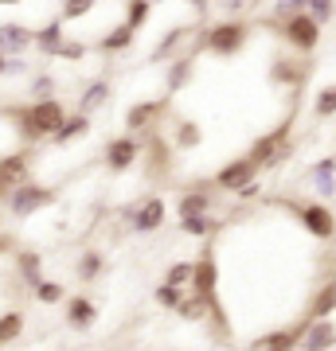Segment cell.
<instances>
[{
  "label": "cell",
  "instance_id": "836d02e7",
  "mask_svg": "<svg viewBox=\"0 0 336 351\" xmlns=\"http://www.w3.org/2000/svg\"><path fill=\"white\" fill-rule=\"evenodd\" d=\"M55 78L51 75H32V86H27V94H32V101H43V98H55Z\"/></svg>",
  "mask_w": 336,
  "mask_h": 351
},
{
  "label": "cell",
  "instance_id": "f35d334b",
  "mask_svg": "<svg viewBox=\"0 0 336 351\" xmlns=\"http://www.w3.org/2000/svg\"><path fill=\"white\" fill-rule=\"evenodd\" d=\"M153 297H157V304H161V308H168V313H172L176 304H180V297H184V289H176V285H164V281H161Z\"/></svg>",
  "mask_w": 336,
  "mask_h": 351
},
{
  "label": "cell",
  "instance_id": "d6986e66",
  "mask_svg": "<svg viewBox=\"0 0 336 351\" xmlns=\"http://www.w3.org/2000/svg\"><path fill=\"white\" fill-rule=\"evenodd\" d=\"M133 39H137V32H133L129 24H113L110 32L94 43V47H98L102 55H125V51L133 47Z\"/></svg>",
  "mask_w": 336,
  "mask_h": 351
},
{
  "label": "cell",
  "instance_id": "603a6c76",
  "mask_svg": "<svg viewBox=\"0 0 336 351\" xmlns=\"http://www.w3.org/2000/svg\"><path fill=\"white\" fill-rule=\"evenodd\" d=\"M336 313V281H324L317 293H313L309 308H305V320H324V316Z\"/></svg>",
  "mask_w": 336,
  "mask_h": 351
},
{
  "label": "cell",
  "instance_id": "3957f363",
  "mask_svg": "<svg viewBox=\"0 0 336 351\" xmlns=\"http://www.w3.org/2000/svg\"><path fill=\"white\" fill-rule=\"evenodd\" d=\"M247 156L258 164V168H274V164L289 160V156H293V145H289V125H278L274 133L258 137L254 145H250Z\"/></svg>",
  "mask_w": 336,
  "mask_h": 351
},
{
  "label": "cell",
  "instance_id": "1f68e13d",
  "mask_svg": "<svg viewBox=\"0 0 336 351\" xmlns=\"http://www.w3.org/2000/svg\"><path fill=\"white\" fill-rule=\"evenodd\" d=\"M180 230L192 234V239H208L212 230H219V223H215L212 215H196V219H180Z\"/></svg>",
  "mask_w": 336,
  "mask_h": 351
},
{
  "label": "cell",
  "instance_id": "ba28073f",
  "mask_svg": "<svg viewBox=\"0 0 336 351\" xmlns=\"http://www.w3.org/2000/svg\"><path fill=\"white\" fill-rule=\"evenodd\" d=\"M258 164L250 160V156H235V160H227L219 172H215V184L212 188H219V191H238L243 184H250V180H258Z\"/></svg>",
  "mask_w": 336,
  "mask_h": 351
},
{
  "label": "cell",
  "instance_id": "5bb4252c",
  "mask_svg": "<svg viewBox=\"0 0 336 351\" xmlns=\"http://www.w3.org/2000/svg\"><path fill=\"white\" fill-rule=\"evenodd\" d=\"M27 47H32V27L20 20L0 24V55H24Z\"/></svg>",
  "mask_w": 336,
  "mask_h": 351
},
{
  "label": "cell",
  "instance_id": "d4e9b609",
  "mask_svg": "<svg viewBox=\"0 0 336 351\" xmlns=\"http://www.w3.org/2000/svg\"><path fill=\"white\" fill-rule=\"evenodd\" d=\"M192 32H196V27H172V32H164L161 43L153 47V63H161V59H172L176 51H180V43H184V39H192Z\"/></svg>",
  "mask_w": 336,
  "mask_h": 351
},
{
  "label": "cell",
  "instance_id": "60d3db41",
  "mask_svg": "<svg viewBox=\"0 0 336 351\" xmlns=\"http://www.w3.org/2000/svg\"><path fill=\"white\" fill-rule=\"evenodd\" d=\"M305 12V0H274V16H278V24L286 20V16H298Z\"/></svg>",
  "mask_w": 336,
  "mask_h": 351
},
{
  "label": "cell",
  "instance_id": "4dcf8cb0",
  "mask_svg": "<svg viewBox=\"0 0 336 351\" xmlns=\"http://www.w3.org/2000/svg\"><path fill=\"white\" fill-rule=\"evenodd\" d=\"M32 293H36L39 304H63V301H67V289H63L59 281H43V277L32 285Z\"/></svg>",
  "mask_w": 336,
  "mask_h": 351
},
{
  "label": "cell",
  "instance_id": "d6a6232c",
  "mask_svg": "<svg viewBox=\"0 0 336 351\" xmlns=\"http://www.w3.org/2000/svg\"><path fill=\"white\" fill-rule=\"evenodd\" d=\"M305 16H313V20L324 27L336 16V0H305Z\"/></svg>",
  "mask_w": 336,
  "mask_h": 351
},
{
  "label": "cell",
  "instance_id": "7a4b0ae2",
  "mask_svg": "<svg viewBox=\"0 0 336 351\" xmlns=\"http://www.w3.org/2000/svg\"><path fill=\"white\" fill-rule=\"evenodd\" d=\"M47 203H55V191L36 184V180H24V184H16V188L4 195V207H8L12 219H27V215L43 211Z\"/></svg>",
  "mask_w": 336,
  "mask_h": 351
},
{
  "label": "cell",
  "instance_id": "b9f144b4",
  "mask_svg": "<svg viewBox=\"0 0 336 351\" xmlns=\"http://www.w3.org/2000/svg\"><path fill=\"white\" fill-rule=\"evenodd\" d=\"M32 66L24 63V55H8V63H4V78H20V75H27Z\"/></svg>",
  "mask_w": 336,
  "mask_h": 351
},
{
  "label": "cell",
  "instance_id": "7402d4cb",
  "mask_svg": "<svg viewBox=\"0 0 336 351\" xmlns=\"http://www.w3.org/2000/svg\"><path fill=\"white\" fill-rule=\"evenodd\" d=\"M90 129H94V125H90L87 113H67V117H63V125L51 133V141H55V145H71V141H82Z\"/></svg>",
  "mask_w": 336,
  "mask_h": 351
},
{
  "label": "cell",
  "instance_id": "e0dca14e",
  "mask_svg": "<svg viewBox=\"0 0 336 351\" xmlns=\"http://www.w3.org/2000/svg\"><path fill=\"white\" fill-rule=\"evenodd\" d=\"M309 184L317 195H324V199H333L336 195V156H324V160H317L309 168Z\"/></svg>",
  "mask_w": 336,
  "mask_h": 351
},
{
  "label": "cell",
  "instance_id": "7dc6e473",
  "mask_svg": "<svg viewBox=\"0 0 336 351\" xmlns=\"http://www.w3.org/2000/svg\"><path fill=\"white\" fill-rule=\"evenodd\" d=\"M0 226H4V215H0Z\"/></svg>",
  "mask_w": 336,
  "mask_h": 351
},
{
  "label": "cell",
  "instance_id": "30bf717a",
  "mask_svg": "<svg viewBox=\"0 0 336 351\" xmlns=\"http://www.w3.org/2000/svg\"><path fill=\"white\" fill-rule=\"evenodd\" d=\"M336 348V324L324 316V320H305L298 336V351H333Z\"/></svg>",
  "mask_w": 336,
  "mask_h": 351
},
{
  "label": "cell",
  "instance_id": "9c48e42d",
  "mask_svg": "<svg viewBox=\"0 0 336 351\" xmlns=\"http://www.w3.org/2000/svg\"><path fill=\"white\" fill-rule=\"evenodd\" d=\"M24 180H32V152H0V199Z\"/></svg>",
  "mask_w": 336,
  "mask_h": 351
},
{
  "label": "cell",
  "instance_id": "bcb514c9",
  "mask_svg": "<svg viewBox=\"0 0 336 351\" xmlns=\"http://www.w3.org/2000/svg\"><path fill=\"white\" fill-rule=\"evenodd\" d=\"M4 63H8V55H0V78H4Z\"/></svg>",
  "mask_w": 336,
  "mask_h": 351
},
{
  "label": "cell",
  "instance_id": "7c38bea8",
  "mask_svg": "<svg viewBox=\"0 0 336 351\" xmlns=\"http://www.w3.org/2000/svg\"><path fill=\"white\" fill-rule=\"evenodd\" d=\"M168 110V94L157 101H137V106H129V113H125V129L129 133H145V129L157 125V117Z\"/></svg>",
  "mask_w": 336,
  "mask_h": 351
},
{
  "label": "cell",
  "instance_id": "52a82bcc",
  "mask_svg": "<svg viewBox=\"0 0 336 351\" xmlns=\"http://www.w3.org/2000/svg\"><path fill=\"white\" fill-rule=\"evenodd\" d=\"M141 152H145V145H141L133 133H125V137H113V141H106V168L110 172H125V168H133V164L141 160Z\"/></svg>",
  "mask_w": 336,
  "mask_h": 351
},
{
  "label": "cell",
  "instance_id": "cb8c5ba5",
  "mask_svg": "<svg viewBox=\"0 0 336 351\" xmlns=\"http://www.w3.org/2000/svg\"><path fill=\"white\" fill-rule=\"evenodd\" d=\"M172 313H180V320H188V324H199V320H208V313H212V301H203L196 293H184Z\"/></svg>",
  "mask_w": 336,
  "mask_h": 351
},
{
  "label": "cell",
  "instance_id": "ab89813d",
  "mask_svg": "<svg viewBox=\"0 0 336 351\" xmlns=\"http://www.w3.org/2000/svg\"><path fill=\"white\" fill-rule=\"evenodd\" d=\"M176 141H180L184 149H192V145H199V141H203V133H199L196 121H180V125H176Z\"/></svg>",
  "mask_w": 336,
  "mask_h": 351
},
{
  "label": "cell",
  "instance_id": "9a60e30c",
  "mask_svg": "<svg viewBox=\"0 0 336 351\" xmlns=\"http://www.w3.org/2000/svg\"><path fill=\"white\" fill-rule=\"evenodd\" d=\"M63 39H67V32H63V20L55 16V20H47L43 27H36V32H32V47H36L43 59H55V51H59Z\"/></svg>",
  "mask_w": 336,
  "mask_h": 351
},
{
  "label": "cell",
  "instance_id": "4316f807",
  "mask_svg": "<svg viewBox=\"0 0 336 351\" xmlns=\"http://www.w3.org/2000/svg\"><path fill=\"white\" fill-rule=\"evenodd\" d=\"M270 78H274V82H286V86H301L305 63H298V59H278V63L270 66Z\"/></svg>",
  "mask_w": 336,
  "mask_h": 351
},
{
  "label": "cell",
  "instance_id": "8d00e7d4",
  "mask_svg": "<svg viewBox=\"0 0 336 351\" xmlns=\"http://www.w3.org/2000/svg\"><path fill=\"white\" fill-rule=\"evenodd\" d=\"M87 43H78V39H63L59 51H55V59H67V63H78V59H87Z\"/></svg>",
  "mask_w": 336,
  "mask_h": 351
},
{
  "label": "cell",
  "instance_id": "ee69618b",
  "mask_svg": "<svg viewBox=\"0 0 336 351\" xmlns=\"http://www.w3.org/2000/svg\"><path fill=\"white\" fill-rule=\"evenodd\" d=\"M188 4H192L199 16H208V8H212V0H188Z\"/></svg>",
  "mask_w": 336,
  "mask_h": 351
},
{
  "label": "cell",
  "instance_id": "6da1fadb",
  "mask_svg": "<svg viewBox=\"0 0 336 351\" xmlns=\"http://www.w3.org/2000/svg\"><path fill=\"white\" fill-rule=\"evenodd\" d=\"M247 39H250V27L238 16H227V20H219L212 27H199V36L192 39V47L212 51L219 59H231V55H238V51L247 47Z\"/></svg>",
  "mask_w": 336,
  "mask_h": 351
},
{
  "label": "cell",
  "instance_id": "484cf974",
  "mask_svg": "<svg viewBox=\"0 0 336 351\" xmlns=\"http://www.w3.org/2000/svg\"><path fill=\"white\" fill-rule=\"evenodd\" d=\"M20 336H24V313H20V308H8V313H0V348L16 343Z\"/></svg>",
  "mask_w": 336,
  "mask_h": 351
},
{
  "label": "cell",
  "instance_id": "f1b7e54d",
  "mask_svg": "<svg viewBox=\"0 0 336 351\" xmlns=\"http://www.w3.org/2000/svg\"><path fill=\"white\" fill-rule=\"evenodd\" d=\"M98 4H102V0H63L59 20H63V24H67V20H87V16L98 12Z\"/></svg>",
  "mask_w": 336,
  "mask_h": 351
},
{
  "label": "cell",
  "instance_id": "277c9868",
  "mask_svg": "<svg viewBox=\"0 0 336 351\" xmlns=\"http://www.w3.org/2000/svg\"><path fill=\"white\" fill-rule=\"evenodd\" d=\"M282 39H286L289 51L309 55V51H317V43H321V24H317L313 16H305V12L286 16V20H282Z\"/></svg>",
  "mask_w": 336,
  "mask_h": 351
},
{
  "label": "cell",
  "instance_id": "f6af8a7d",
  "mask_svg": "<svg viewBox=\"0 0 336 351\" xmlns=\"http://www.w3.org/2000/svg\"><path fill=\"white\" fill-rule=\"evenodd\" d=\"M0 4H4V8H16V4H24V0H0Z\"/></svg>",
  "mask_w": 336,
  "mask_h": 351
},
{
  "label": "cell",
  "instance_id": "e575fe53",
  "mask_svg": "<svg viewBox=\"0 0 336 351\" xmlns=\"http://www.w3.org/2000/svg\"><path fill=\"white\" fill-rule=\"evenodd\" d=\"M98 274H102V254L82 250V258H78V277H82V281H94Z\"/></svg>",
  "mask_w": 336,
  "mask_h": 351
},
{
  "label": "cell",
  "instance_id": "8fae6325",
  "mask_svg": "<svg viewBox=\"0 0 336 351\" xmlns=\"http://www.w3.org/2000/svg\"><path fill=\"white\" fill-rule=\"evenodd\" d=\"M188 289L196 297H203V301H215V293H219V265H215L212 254H203L199 262H192V281H188Z\"/></svg>",
  "mask_w": 336,
  "mask_h": 351
},
{
  "label": "cell",
  "instance_id": "83f0119b",
  "mask_svg": "<svg viewBox=\"0 0 336 351\" xmlns=\"http://www.w3.org/2000/svg\"><path fill=\"white\" fill-rule=\"evenodd\" d=\"M153 16V0H125V20L122 24H129L133 32H141V27L149 24Z\"/></svg>",
  "mask_w": 336,
  "mask_h": 351
},
{
  "label": "cell",
  "instance_id": "44dd1931",
  "mask_svg": "<svg viewBox=\"0 0 336 351\" xmlns=\"http://www.w3.org/2000/svg\"><path fill=\"white\" fill-rule=\"evenodd\" d=\"M110 94H113V86L106 82V78H94V82H87L82 86V94H78V113H94V110H102L106 101H110Z\"/></svg>",
  "mask_w": 336,
  "mask_h": 351
},
{
  "label": "cell",
  "instance_id": "8992f818",
  "mask_svg": "<svg viewBox=\"0 0 336 351\" xmlns=\"http://www.w3.org/2000/svg\"><path fill=\"white\" fill-rule=\"evenodd\" d=\"M164 219H168V203L161 195H145V199L129 211V226L137 230V234H153V230H161Z\"/></svg>",
  "mask_w": 336,
  "mask_h": 351
},
{
  "label": "cell",
  "instance_id": "ac0fdd59",
  "mask_svg": "<svg viewBox=\"0 0 336 351\" xmlns=\"http://www.w3.org/2000/svg\"><path fill=\"white\" fill-rule=\"evenodd\" d=\"M192 75H196L192 55H172V59H168V75H164V90H168V94H180V90L192 82Z\"/></svg>",
  "mask_w": 336,
  "mask_h": 351
},
{
  "label": "cell",
  "instance_id": "7bdbcfd3",
  "mask_svg": "<svg viewBox=\"0 0 336 351\" xmlns=\"http://www.w3.org/2000/svg\"><path fill=\"white\" fill-rule=\"evenodd\" d=\"M258 191H262V180H250V184H243V188H238L235 195H238V199H254Z\"/></svg>",
  "mask_w": 336,
  "mask_h": 351
},
{
  "label": "cell",
  "instance_id": "5b68a950",
  "mask_svg": "<svg viewBox=\"0 0 336 351\" xmlns=\"http://www.w3.org/2000/svg\"><path fill=\"white\" fill-rule=\"evenodd\" d=\"M293 215L301 219V226L309 230L317 242H333L336 239V215L324 203H293Z\"/></svg>",
  "mask_w": 336,
  "mask_h": 351
},
{
  "label": "cell",
  "instance_id": "4fadbf2b",
  "mask_svg": "<svg viewBox=\"0 0 336 351\" xmlns=\"http://www.w3.org/2000/svg\"><path fill=\"white\" fill-rule=\"evenodd\" d=\"M212 199H215L212 184H199V188L184 191V195L176 199V215H180V219H196V215H208V211H212Z\"/></svg>",
  "mask_w": 336,
  "mask_h": 351
},
{
  "label": "cell",
  "instance_id": "74e56055",
  "mask_svg": "<svg viewBox=\"0 0 336 351\" xmlns=\"http://www.w3.org/2000/svg\"><path fill=\"white\" fill-rule=\"evenodd\" d=\"M313 113H317V117H333V113H336V86H324L321 94H317Z\"/></svg>",
  "mask_w": 336,
  "mask_h": 351
},
{
  "label": "cell",
  "instance_id": "f546056e",
  "mask_svg": "<svg viewBox=\"0 0 336 351\" xmlns=\"http://www.w3.org/2000/svg\"><path fill=\"white\" fill-rule=\"evenodd\" d=\"M16 269H20V277H24L27 285H36L39 269H43V258H39L36 250H20V254H16Z\"/></svg>",
  "mask_w": 336,
  "mask_h": 351
},
{
  "label": "cell",
  "instance_id": "2e32d148",
  "mask_svg": "<svg viewBox=\"0 0 336 351\" xmlns=\"http://www.w3.org/2000/svg\"><path fill=\"white\" fill-rule=\"evenodd\" d=\"M94 320H98V304L90 301V297H67V324L75 328V332L94 328Z\"/></svg>",
  "mask_w": 336,
  "mask_h": 351
},
{
  "label": "cell",
  "instance_id": "ffe728a7",
  "mask_svg": "<svg viewBox=\"0 0 336 351\" xmlns=\"http://www.w3.org/2000/svg\"><path fill=\"white\" fill-rule=\"evenodd\" d=\"M305 324H293V328H274L254 343V351H298V336Z\"/></svg>",
  "mask_w": 336,
  "mask_h": 351
},
{
  "label": "cell",
  "instance_id": "d590c367",
  "mask_svg": "<svg viewBox=\"0 0 336 351\" xmlns=\"http://www.w3.org/2000/svg\"><path fill=\"white\" fill-rule=\"evenodd\" d=\"M192 281V262H172L168 274H164V285H176V289H188Z\"/></svg>",
  "mask_w": 336,
  "mask_h": 351
}]
</instances>
